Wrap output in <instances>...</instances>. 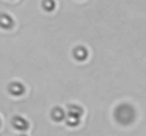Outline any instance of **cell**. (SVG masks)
Masks as SVG:
<instances>
[{
	"label": "cell",
	"instance_id": "cell-1",
	"mask_svg": "<svg viewBox=\"0 0 146 136\" xmlns=\"http://www.w3.org/2000/svg\"><path fill=\"white\" fill-rule=\"evenodd\" d=\"M13 126H15V129L22 130V132L29 129V123H27L23 117H20V116H17V117H15V119H13Z\"/></svg>",
	"mask_w": 146,
	"mask_h": 136
},
{
	"label": "cell",
	"instance_id": "cell-2",
	"mask_svg": "<svg viewBox=\"0 0 146 136\" xmlns=\"http://www.w3.org/2000/svg\"><path fill=\"white\" fill-rule=\"evenodd\" d=\"M82 113H83L82 107L75 106V105H72V106L67 109V117H76V119H79V117L82 116Z\"/></svg>",
	"mask_w": 146,
	"mask_h": 136
},
{
	"label": "cell",
	"instance_id": "cell-3",
	"mask_svg": "<svg viewBox=\"0 0 146 136\" xmlns=\"http://www.w3.org/2000/svg\"><path fill=\"white\" fill-rule=\"evenodd\" d=\"M13 26V19L9 15H0V27L2 29H10Z\"/></svg>",
	"mask_w": 146,
	"mask_h": 136
},
{
	"label": "cell",
	"instance_id": "cell-4",
	"mask_svg": "<svg viewBox=\"0 0 146 136\" xmlns=\"http://www.w3.org/2000/svg\"><path fill=\"white\" fill-rule=\"evenodd\" d=\"M9 92H10L13 96H20V95H23L25 88H23L20 83H12V85L9 86Z\"/></svg>",
	"mask_w": 146,
	"mask_h": 136
},
{
	"label": "cell",
	"instance_id": "cell-5",
	"mask_svg": "<svg viewBox=\"0 0 146 136\" xmlns=\"http://www.w3.org/2000/svg\"><path fill=\"white\" fill-rule=\"evenodd\" d=\"M75 57H76L78 60H80V62L86 60V59H88V50H86L85 47H78V49H75Z\"/></svg>",
	"mask_w": 146,
	"mask_h": 136
},
{
	"label": "cell",
	"instance_id": "cell-6",
	"mask_svg": "<svg viewBox=\"0 0 146 136\" xmlns=\"http://www.w3.org/2000/svg\"><path fill=\"white\" fill-rule=\"evenodd\" d=\"M52 117H53L54 120H57V122L63 120V119H64V112H63V109H60V107L53 109V112H52Z\"/></svg>",
	"mask_w": 146,
	"mask_h": 136
},
{
	"label": "cell",
	"instance_id": "cell-7",
	"mask_svg": "<svg viewBox=\"0 0 146 136\" xmlns=\"http://www.w3.org/2000/svg\"><path fill=\"white\" fill-rule=\"evenodd\" d=\"M43 7H44V10H47V12H52V10L56 7L54 0H44V2H43Z\"/></svg>",
	"mask_w": 146,
	"mask_h": 136
},
{
	"label": "cell",
	"instance_id": "cell-8",
	"mask_svg": "<svg viewBox=\"0 0 146 136\" xmlns=\"http://www.w3.org/2000/svg\"><path fill=\"white\" fill-rule=\"evenodd\" d=\"M67 125L69 126H76V125H79V119H76V117H67Z\"/></svg>",
	"mask_w": 146,
	"mask_h": 136
}]
</instances>
